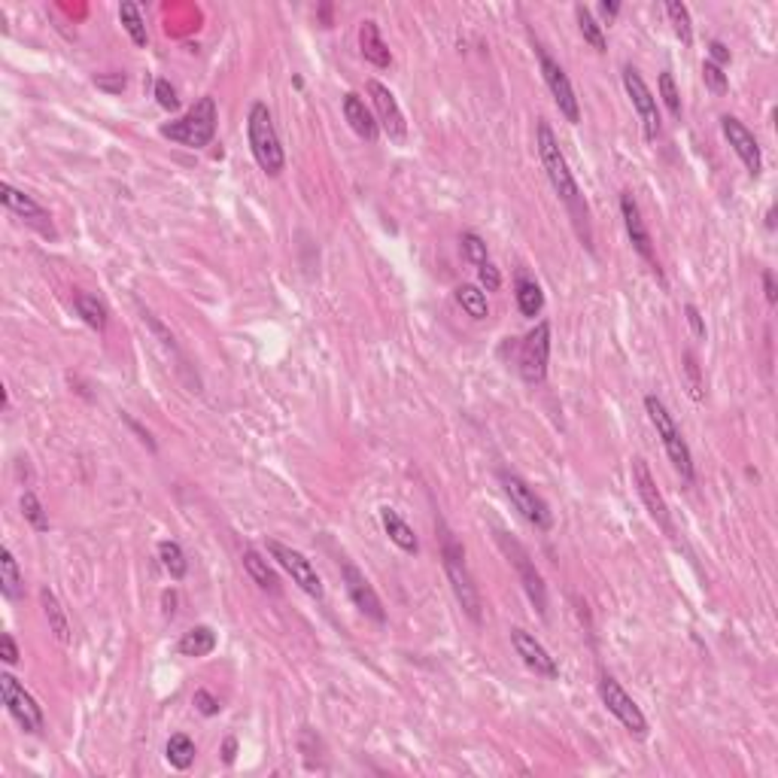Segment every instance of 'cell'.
Wrapping results in <instances>:
<instances>
[{
    "label": "cell",
    "mask_w": 778,
    "mask_h": 778,
    "mask_svg": "<svg viewBox=\"0 0 778 778\" xmlns=\"http://www.w3.org/2000/svg\"><path fill=\"white\" fill-rule=\"evenodd\" d=\"M535 146H538V158H542V167H544V173H548L553 192H557L559 198L569 204V210L578 216V222H581V213H587V207L581 204V189H578V183H574V177L569 171V161H566L563 150H559V140L551 131L548 122H538Z\"/></svg>",
    "instance_id": "obj_1"
},
{
    "label": "cell",
    "mask_w": 778,
    "mask_h": 778,
    "mask_svg": "<svg viewBox=\"0 0 778 778\" xmlns=\"http://www.w3.org/2000/svg\"><path fill=\"white\" fill-rule=\"evenodd\" d=\"M247 137H250V150L256 165L262 167L268 177H280L286 167V152L280 146L277 128H274V116H271L268 104L256 101L250 107L247 116Z\"/></svg>",
    "instance_id": "obj_2"
},
{
    "label": "cell",
    "mask_w": 778,
    "mask_h": 778,
    "mask_svg": "<svg viewBox=\"0 0 778 778\" xmlns=\"http://www.w3.org/2000/svg\"><path fill=\"white\" fill-rule=\"evenodd\" d=\"M216 122H220L216 101L210 95H204L192 104V110H189L183 119H177V122L171 125H161V137L177 140V143L192 146V150H204L216 137Z\"/></svg>",
    "instance_id": "obj_3"
},
{
    "label": "cell",
    "mask_w": 778,
    "mask_h": 778,
    "mask_svg": "<svg viewBox=\"0 0 778 778\" xmlns=\"http://www.w3.org/2000/svg\"><path fill=\"white\" fill-rule=\"evenodd\" d=\"M441 559H444V572H447V578H451L453 596H457V602L462 605V612H466V618L472 623H481L483 605H481L478 584H474L472 572H468L466 551H462V544L453 538V532H444V551H441Z\"/></svg>",
    "instance_id": "obj_4"
},
{
    "label": "cell",
    "mask_w": 778,
    "mask_h": 778,
    "mask_svg": "<svg viewBox=\"0 0 778 778\" xmlns=\"http://www.w3.org/2000/svg\"><path fill=\"white\" fill-rule=\"evenodd\" d=\"M644 411H648L651 423H654L657 435H660L666 453H669L672 466H675V472L682 474V481L693 483V478H697V472H693V457H690V447H687V441L682 435V429H678V423L672 420L669 408L660 402L657 396H644Z\"/></svg>",
    "instance_id": "obj_5"
},
{
    "label": "cell",
    "mask_w": 778,
    "mask_h": 778,
    "mask_svg": "<svg viewBox=\"0 0 778 778\" xmlns=\"http://www.w3.org/2000/svg\"><path fill=\"white\" fill-rule=\"evenodd\" d=\"M496 542H499L505 557L511 559V566H514L517 574H520V584H523V590H527L529 602L535 605V612L542 614V618H548V590H544V578L538 574L535 563L529 559L527 548H523L517 538H511L508 532H496Z\"/></svg>",
    "instance_id": "obj_6"
},
{
    "label": "cell",
    "mask_w": 778,
    "mask_h": 778,
    "mask_svg": "<svg viewBox=\"0 0 778 778\" xmlns=\"http://www.w3.org/2000/svg\"><path fill=\"white\" fill-rule=\"evenodd\" d=\"M499 481H502L505 496H508L511 505H514V508L520 511L523 520H529L532 527L542 529V532H548L553 527V514H551L548 502H544L542 496H538L535 489H532L529 483L520 478V474L499 472Z\"/></svg>",
    "instance_id": "obj_7"
},
{
    "label": "cell",
    "mask_w": 778,
    "mask_h": 778,
    "mask_svg": "<svg viewBox=\"0 0 778 778\" xmlns=\"http://www.w3.org/2000/svg\"><path fill=\"white\" fill-rule=\"evenodd\" d=\"M0 697H4L6 712L12 714V720H16L25 733H40L46 727L43 709L37 705V699H34L31 693L25 690V684H19V678L10 675V672H0Z\"/></svg>",
    "instance_id": "obj_8"
},
{
    "label": "cell",
    "mask_w": 778,
    "mask_h": 778,
    "mask_svg": "<svg viewBox=\"0 0 778 778\" xmlns=\"http://www.w3.org/2000/svg\"><path fill=\"white\" fill-rule=\"evenodd\" d=\"M548 362H551V322H538L535 328L523 338L520 356H517V368L527 383H544L548 377Z\"/></svg>",
    "instance_id": "obj_9"
},
{
    "label": "cell",
    "mask_w": 778,
    "mask_h": 778,
    "mask_svg": "<svg viewBox=\"0 0 778 778\" xmlns=\"http://www.w3.org/2000/svg\"><path fill=\"white\" fill-rule=\"evenodd\" d=\"M599 697H602V705L608 709V714H614L629 733L639 736V739L648 736V720H644L642 709L633 703V697L623 690L618 678H612L608 672L599 678Z\"/></svg>",
    "instance_id": "obj_10"
},
{
    "label": "cell",
    "mask_w": 778,
    "mask_h": 778,
    "mask_svg": "<svg viewBox=\"0 0 778 778\" xmlns=\"http://www.w3.org/2000/svg\"><path fill=\"white\" fill-rule=\"evenodd\" d=\"M623 89H627L629 101H633L635 113H639L642 119V128H644V137L648 140H657L660 137V128H663V119H660V104H657V95L648 89V82L642 80V73L635 70L633 65H623Z\"/></svg>",
    "instance_id": "obj_11"
},
{
    "label": "cell",
    "mask_w": 778,
    "mask_h": 778,
    "mask_svg": "<svg viewBox=\"0 0 778 778\" xmlns=\"http://www.w3.org/2000/svg\"><path fill=\"white\" fill-rule=\"evenodd\" d=\"M535 55H538V67H542V76H544V82H548L551 97H553V104L559 107V113L569 119L572 125L581 122V104H578V97H574V89H572L569 73H566V70L559 67V61L551 58L548 49H544V46L535 43Z\"/></svg>",
    "instance_id": "obj_12"
},
{
    "label": "cell",
    "mask_w": 778,
    "mask_h": 778,
    "mask_svg": "<svg viewBox=\"0 0 778 778\" xmlns=\"http://www.w3.org/2000/svg\"><path fill=\"white\" fill-rule=\"evenodd\" d=\"M268 553L280 563V569H283L286 574H289L292 581L304 590L307 596H313V599H322V581L317 569H313V563L304 557L301 551L289 548V544L277 542V538H271L268 542Z\"/></svg>",
    "instance_id": "obj_13"
},
{
    "label": "cell",
    "mask_w": 778,
    "mask_h": 778,
    "mask_svg": "<svg viewBox=\"0 0 778 778\" xmlns=\"http://www.w3.org/2000/svg\"><path fill=\"white\" fill-rule=\"evenodd\" d=\"M341 578H343V590H347V596L353 599V605L359 608L366 618H371L374 623H387V612H383L381 596H377V590L368 584L366 574L356 569L350 559H343L341 563Z\"/></svg>",
    "instance_id": "obj_14"
},
{
    "label": "cell",
    "mask_w": 778,
    "mask_h": 778,
    "mask_svg": "<svg viewBox=\"0 0 778 778\" xmlns=\"http://www.w3.org/2000/svg\"><path fill=\"white\" fill-rule=\"evenodd\" d=\"M368 95H371V104H374L377 125L387 131L389 140L404 143V137H408V122H404V113H402V107H398L396 95L377 80H368Z\"/></svg>",
    "instance_id": "obj_15"
},
{
    "label": "cell",
    "mask_w": 778,
    "mask_h": 778,
    "mask_svg": "<svg viewBox=\"0 0 778 778\" xmlns=\"http://www.w3.org/2000/svg\"><path fill=\"white\" fill-rule=\"evenodd\" d=\"M0 201H4V207L10 210V213L22 216L27 226L37 228L43 237H55V226H52V216H49V210L40 204V201H34L27 192H22V189L4 183V186H0Z\"/></svg>",
    "instance_id": "obj_16"
},
{
    "label": "cell",
    "mask_w": 778,
    "mask_h": 778,
    "mask_svg": "<svg viewBox=\"0 0 778 778\" xmlns=\"http://www.w3.org/2000/svg\"><path fill=\"white\" fill-rule=\"evenodd\" d=\"M633 483H635V489H639V499L644 502V508H648L651 520H654L666 535H672L669 508H666V499L660 496V489H657L654 474H651L648 462H644L642 457H633Z\"/></svg>",
    "instance_id": "obj_17"
},
{
    "label": "cell",
    "mask_w": 778,
    "mask_h": 778,
    "mask_svg": "<svg viewBox=\"0 0 778 778\" xmlns=\"http://www.w3.org/2000/svg\"><path fill=\"white\" fill-rule=\"evenodd\" d=\"M511 644H514L517 657H520V660L527 663L529 669L535 672V675L548 678V682L559 678V666L551 657V651L544 648V644L538 642L532 633H527L523 627H511Z\"/></svg>",
    "instance_id": "obj_18"
},
{
    "label": "cell",
    "mask_w": 778,
    "mask_h": 778,
    "mask_svg": "<svg viewBox=\"0 0 778 778\" xmlns=\"http://www.w3.org/2000/svg\"><path fill=\"white\" fill-rule=\"evenodd\" d=\"M620 216H623V228H627L633 250L639 252L657 274H660V265H657V256H654V241H651V231H648V226H644L642 210H639V204H635L633 192H620Z\"/></svg>",
    "instance_id": "obj_19"
},
{
    "label": "cell",
    "mask_w": 778,
    "mask_h": 778,
    "mask_svg": "<svg viewBox=\"0 0 778 778\" xmlns=\"http://www.w3.org/2000/svg\"><path fill=\"white\" fill-rule=\"evenodd\" d=\"M720 128H724V137L730 140L733 152L742 158L745 171L751 173V177H760V173H763V152H760V146H757V140H754L751 131H748L736 116H724V119H720Z\"/></svg>",
    "instance_id": "obj_20"
},
{
    "label": "cell",
    "mask_w": 778,
    "mask_h": 778,
    "mask_svg": "<svg viewBox=\"0 0 778 778\" xmlns=\"http://www.w3.org/2000/svg\"><path fill=\"white\" fill-rule=\"evenodd\" d=\"M343 119H347L350 128H353L362 140H368V143H374L377 135H381V125H377L374 113L366 107V97H359L356 92L343 95Z\"/></svg>",
    "instance_id": "obj_21"
},
{
    "label": "cell",
    "mask_w": 778,
    "mask_h": 778,
    "mask_svg": "<svg viewBox=\"0 0 778 778\" xmlns=\"http://www.w3.org/2000/svg\"><path fill=\"white\" fill-rule=\"evenodd\" d=\"M359 52H362V58L371 61L374 67H389L392 65V55H389L387 43H383L377 22H362L359 25Z\"/></svg>",
    "instance_id": "obj_22"
},
{
    "label": "cell",
    "mask_w": 778,
    "mask_h": 778,
    "mask_svg": "<svg viewBox=\"0 0 778 778\" xmlns=\"http://www.w3.org/2000/svg\"><path fill=\"white\" fill-rule=\"evenodd\" d=\"M381 523H383V529H387L389 542L396 544V548H402L404 553H417L420 551L417 532H413L408 523L402 520V514H398L396 508H381Z\"/></svg>",
    "instance_id": "obj_23"
},
{
    "label": "cell",
    "mask_w": 778,
    "mask_h": 778,
    "mask_svg": "<svg viewBox=\"0 0 778 778\" xmlns=\"http://www.w3.org/2000/svg\"><path fill=\"white\" fill-rule=\"evenodd\" d=\"M243 569H247V574L252 581H256L258 584V590H265V593H271V596H277L280 593V578H277V572L271 569L268 566V559L262 557V553L258 551H252V548H247L243 551Z\"/></svg>",
    "instance_id": "obj_24"
},
{
    "label": "cell",
    "mask_w": 778,
    "mask_h": 778,
    "mask_svg": "<svg viewBox=\"0 0 778 778\" xmlns=\"http://www.w3.org/2000/svg\"><path fill=\"white\" fill-rule=\"evenodd\" d=\"M177 651L183 657H195V660H198V657L213 654V651H216V633L210 627H204V623H201V627L186 629V633L180 635V642H177Z\"/></svg>",
    "instance_id": "obj_25"
},
{
    "label": "cell",
    "mask_w": 778,
    "mask_h": 778,
    "mask_svg": "<svg viewBox=\"0 0 778 778\" xmlns=\"http://www.w3.org/2000/svg\"><path fill=\"white\" fill-rule=\"evenodd\" d=\"M40 602H43V614H46V620H49V629H52V635L61 644H70V639H73V635H70V623H67V614H65V608H61L58 596L49 590V587H43V590H40Z\"/></svg>",
    "instance_id": "obj_26"
},
{
    "label": "cell",
    "mask_w": 778,
    "mask_h": 778,
    "mask_svg": "<svg viewBox=\"0 0 778 778\" xmlns=\"http://www.w3.org/2000/svg\"><path fill=\"white\" fill-rule=\"evenodd\" d=\"M0 593H4L6 599H22L25 593V578L22 572H19V563L10 548L0 551Z\"/></svg>",
    "instance_id": "obj_27"
},
{
    "label": "cell",
    "mask_w": 778,
    "mask_h": 778,
    "mask_svg": "<svg viewBox=\"0 0 778 778\" xmlns=\"http://www.w3.org/2000/svg\"><path fill=\"white\" fill-rule=\"evenodd\" d=\"M73 307H76V313L82 317V322H86V326H92L95 332H104V328H107V320H110L107 304H104L97 296H92V292H76Z\"/></svg>",
    "instance_id": "obj_28"
},
{
    "label": "cell",
    "mask_w": 778,
    "mask_h": 778,
    "mask_svg": "<svg viewBox=\"0 0 778 778\" xmlns=\"http://www.w3.org/2000/svg\"><path fill=\"white\" fill-rule=\"evenodd\" d=\"M514 298H517V307H520L523 317H532V320H535L538 313H542V307H544V292H542V286H538L535 280H529L527 274L517 277Z\"/></svg>",
    "instance_id": "obj_29"
},
{
    "label": "cell",
    "mask_w": 778,
    "mask_h": 778,
    "mask_svg": "<svg viewBox=\"0 0 778 778\" xmlns=\"http://www.w3.org/2000/svg\"><path fill=\"white\" fill-rule=\"evenodd\" d=\"M457 304L468 313L472 320H487L489 317V304H487V292L478 289L472 283L457 286Z\"/></svg>",
    "instance_id": "obj_30"
},
{
    "label": "cell",
    "mask_w": 778,
    "mask_h": 778,
    "mask_svg": "<svg viewBox=\"0 0 778 778\" xmlns=\"http://www.w3.org/2000/svg\"><path fill=\"white\" fill-rule=\"evenodd\" d=\"M195 754H198L195 751V742L186 733H173L165 745V757L173 769H189L195 763Z\"/></svg>",
    "instance_id": "obj_31"
},
{
    "label": "cell",
    "mask_w": 778,
    "mask_h": 778,
    "mask_svg": "<svg viewBox=\"0 0 778 778\" xmlns=\"http://www.w3.org/2000/svg\"><path fill=\"white\" fill-rule=\"evenodd\" d=\"M158 559H161L165 572L171 574L173 581L186 578V572H189V559H186V553H183V548H180L177 542H171V538L158 542Z\"/></svg>",
    "instance_id": "obj_32"
},
{
    "label": "cell",
    "mask_w": 778,
    "mask_h": 778,
    "mask_svg": "<svg viewBox=\"0 0 778 778\" xmlns=\"http://www.w3.org/2000/svg\"><path fill=\"white\" fill-rule=\"evenodd\" d=\"M574 19H578V31L584 37V43H590L596 52H605V34H602V25L593 19V12L587 10L584 4L574 6Z\"/></svg>",
    "instance_id": "obj_33"
},
{
    "label": "cell",
    "mask_w": 778,
    "mask_h": 778,
    "mask_svg": "<svg viewBox=\"0 0 778 778\" xmlns=\"http://www.w3.org/2000/svg\"><path fill=\"white\" fill-rule=\"evenodd\" d=\"M666 16H669V22H672V31H675V37L682 40L684 46H690V43H693L690 10H687L682 0H669V4H666Z\"/></svg>",
    "instance_id": "obj_34"
},
{
    "label": "cell",
    "mask_w": 778,
    "mask_h": 778,
    "mask_svg": "<svg viewBox=\"0 0 778 778\" xmlns=\"http://www.w3.org/2000/svg\"><path fill=\"white\" fill-rule=\"evenodd\" d=\"M119 19H122L125 31H128V37L135 40V46H146V43H150V34H146V25H143V16H140V6L137 4H122V6H119Z\"/></svg>",
    "instance_id": "obj_35"
},
{
    "label": "cell",
    "mask_w": 778,
    "mask_h": 778,
    "mask_svg": "<svg viewBox=\"0 0 778 778\" xmlns=\"http://www.w3.org/2000/svg\"><path fill=\"white\" fill-rule=\"evenodd\" d=\"M22 514H25V520L31 523V527L37 529V532H46L49 529V517H46L43 502H40L37 496L31 493V489H25V493H22Z\"/></svg>",
    "instance_id": "obj_36"
},
{
    "label": "cell",
    "mask_w": 778,
    "mask_h": 778,
    "mask_svg": "<svg viewBox=\"0 0 778 778\" xmlns=\"http://www.w3.org/2000/svg\"><path fill=\"white\" fill-rule=\"evenodd\" d=\"M660 101L666 104V110H669L675 119H682L684 107H682V92H678L675 86V76L669 73V70H663L660 73Z\"/></svg>",
    "instance_id": "obj_37"
},
{
    "label": "cell",
    "mask_w": 778,
    "mask_h": 778,
    "mask_svg": "<svg viewBox=\"0 0 778 778\" xmlns=\"http://www.w3.org/2000/svg\"><path fill=\"white\" fill-rule=\"evenodd\" d=\"M459 247H462V256H466L472 265H483L489 258L487 243H483V237L474 235V231H466V235L459 237Z\"/></svg>",
    "instance_id": "obj_38"
},
{
    "label": "cell",
    "mask_w": 778,
    "mask_h": 778,
    "mask_svg": "<svg viewBox=\"0 0 778 778\" xmlns=\"http://www.w3.org/2000/svg\"><path fill=\"white\" fill-rule=\"evenodd\" d=\"M684 374H687V387H690V396L697 402H703V374H699V362L693 356V350H684Z\"/></svg>",
    "instance_id": "obj_39"
},
{
    "label": "cell",
    "mask_w": 778,
    "mask_h": 778,
    "mask_svg": "<svg viewBox=\"0 0 778 778\" xmlns=\"http://www.w3.org/2000/svg\"><path fill=\"white\" fill-rule=\"evenodd\" d=\"M703 80H705V86H709L714 95H724L727 89H730V80H727L724 67L712 65V61H705V65H703Z\"/></svg>",
    "instance_id": "obj_40"
},
{
    "label": "cell",
    "mask_w": 778,
    "mask_h": 778,
    "mask_svg": "<svg viewBox=\"0 0 778 778\" xmlns=\"http://www.w3.org/2000/svg\"><path fill=\"white\" fill-rule=\"evenodd\" d=\"M156 101L161 110H177L180 107V97H177V89L171 86L167 80H156Z\"/></svg>",
    "instance_id": "obj_41"
},
{
    "label": "cell",
    "mask_w": 778,
    "mask_h": 778,
    "mask_svg": "<svg viewBox=\"0 0 778 778\" xmlns=\"http://www.w3.org/2000/svg\"><path fill=\"white\" fill-rule=\"evenodd\" d=\"M192 703H195V709H198L201 714H204V718H213V714H220V699L213 697V693L210 690H195V697H192Z\"/></svg>",
    "instance_id": "obj_42"
},
{
    "label": "cell",
    "mask_w": 778,
    "mask_h": 778,
    "mask_svg": "<svg viewBox=\"0 0 778 778\" xmlns=\"http://www.w3.org/2000/svg\"><path fill=\"white\" fill-rule=\"evenodd\" d=\"M95 86L104 89V92H110V95H119V92H125V86H128V76H125V73H104V76H95Z\"/></svg>",
    "instance_id": "obj_43"
},
{
    "label": "cell",
    "mask_w": 778,
    "mask_h": 778,
    "mask_svg": "<svg viewBox=\"0 0 778 778\" xmlns=\"http://www.w3.org/2000/svg\"><path fill=\"white\" fill-rule=\"evenodd\" d=\"M478 277H481V283H483V289L487 292H496L502 286V274H499V268H496L493 262H483V265H478Z\"/></svg>",
    "instance_id": "obj_44"
},
{
    "label": "cell",
    "mask_w": 778,
    "mask_h": 778,
    "mask_svg": "<svg viewBox=\"0 0 778 778\" xmlns=\"http://www.w3.org/2000/svg\"><path fill=\"white\" fill-rule=\"evenodd\" d=\"M684 317H687V326H690L693 338L705 341V322H703V313L697 311V304H684Z\"/></svg>",
    "instance_id": "obj_45"
},
{
    "label": "cell",
    "mask_w": 778,
    "mask_h": 778,
    "mask_svg": "<svg viewBox=\"0 0 778 778\" xmlns=\"http://www.w3.org/2000/svg\"><path fill=\"white\" fill-rule=\"evenodd\" d=\"M709 55H712L709 61H712V65H718V67H724V65H730V61H733L730 49L720 43V40H712V43H709Z\"/></svg>",
    "instance_id": "obj_46"
},
{
    "label": "cell",
    "mask_w": 778,
    "mask_h": 778,
    "mask_svg": "<svg viewBox=\"0 0 778 778\" xmlns=\"http://www.w3.org/2000/svg\"><path fill=\"white\" fill-rule=\"evenodd\" d=\"M0 657H4V663H19V648H16V642H12V635L10 633H4L0 635Z\"/></svg>",
    "instance_id": "obj_47"
},
{
    "label": "cell",
    "mask_w": 778,
    "mask_h": 778,
    "mask_svg": "<svg viewBox=\"0 0 778 778\" xmlns=\"http://www.w3.org/2000/svg\"><path fill=\"white\" fill-rule=\"evenodd\" d=\"M161 614H165L167 620H173V614H177V590H165L161 593Z\"/></svg>",
    "instance_id": "obj_48"
},
{
    "label": "cell",
    "mask_w": 778,
    "mask_h": 778,
    "mask_svg": "<svg viewBox=\"0 0 778 778\" xmlns=\"http://www.w3.org/2000/svg\"><path fill=\"white\" fill-rule=\"evenodd\" d=\"M763 292H766L769 304H775V301H778V286H775V274L769 268L763 271Z\"/></svg>",
    "instance_id": "obj_49"
},
{
    "label": "cell",
    "mask_w": 778,
    "mask_h": 778,
    "mask_svg": "<svg viewBox=\"0 0 778 778\" xmlns=\"http://www.w3.org/2000/svg\"><path fill=\"white\" fill-rule=\"evenodd\" d=\"M235 754H237V739H235V736H228V739L222 742V760L235 763Z\"/></svg>",
    "instance_id": "obj_50"
},
{
    "label": "cell",
    "mask_w": 778,
    "mask_h": 778,
    "mask_svg": "<svg viewBox=\"0 0 778 778\" xmlns=\"http://www.w3.org/2000/svg\"><path fill=\"white\" fill-rule=\"evenodd\" d=\"M599 12H602V16H605V19H614V16H618V12H620V4H618V0H602V4H599Z\"/></svg>",
    "instance_id": "obj_51"
},
{
    "label": "cell",
    "mask_w": 778,
    "mask_h": 778,
    "mask_svg": "<svg viewBox=\"0 0 778 778\" xmlns=\"http://www.w3.org/2000/svg\"><path fill=\"white\" fill-rule=\"evenodd\" d=\"M766 228H769V231L775 228V207H769V213H766Z\"/></svg>",
    "instance_id": "obj_52"
}]
</instances>
